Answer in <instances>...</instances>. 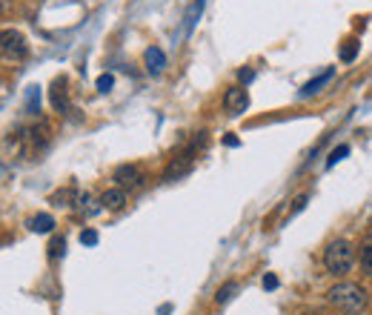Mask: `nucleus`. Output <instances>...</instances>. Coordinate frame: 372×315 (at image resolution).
Segmentation results:
<instances>
[{"label": "nucleus", "instance_id": "1", "mask_svg": "<svg viewBox=\"0 0 372 315\" xmlns=\"http://www.w3.org/2000/svg\"><path fill=\"white\" fill-rule=\"evenodd\" d=\"M327 301L335 310L347 312V315H361L369 307V292H367V287H361V284L341 281V284H335V287L327 292Z\"/></svg>", "mask_w": 372, "mask_h": 315}, {"label": "nucleus", "instance_id": "2", "mask_svg": "<svg viewBox=\"0 0 372 315\" xmlns=\"http://www.w3.org/2000/svg\"><path fill=\"white\" fill-rule=\"evenodd\" d=\"M323 266H327L330 275H347L355 266V247L344 238L332 241L327 249H323Z\"/></svg>", "mask_w": 372, "mask_h": 315}, {"label": "nucleus", "instance_id": "3", "mask_svg": "<svg viewBox=\"0 0 372 315\" xmlns=\"http://www.w3.org/2000/svg\"><path fill=\"white\" fill-rule=\"evenodd\" d=\"M0 52H3L6 60H23L29 55V46L26 38L14 29H3V43H0Z\"/></svg>", "mask_w": 372, "mask_h": 315}, {"label": "nucleus", "instance_id": "4", "mask_svg": "<svg viewBox=\"0 0 372 315\" xmlns=\"http://www.w3.org/2000/svg\"><path fill=\"white\" fill-rule=\"evenodd\" d=\"M195 152H198V140H192V147H189L184 155H177V158H172V161H169V166H166V172H164V178L172 181V178L186 175V172L192 169V161H195Z\"/></svg>", "mask_w": 372, "mask_h": 315}, {"label": "nucleus", "instance_id": "5", "mask_svg": "<svg viewBox=\"0 0 372 315\" xmlns=\"http://www.w3.org/2000/svg\"><path fill=\"white\" fill-rule=\"evenodd\" d=\"M112 181H115L121 189H138L143 184V172L135 164H121L115 169V175H112Z\"/></svg>", "mask_w": 372, "mask_h": 315}, {"label": "nucleus", "instance_id": "6", "mask_svg": "<svg viewBox=\"0 0 372 315\" xmlns=\"http://www.w3.org/2000/svg\"><path fill=\"white\" fill-rule=\"evenodd\" d=\"M249 106V94L244 86H232V89H226L223 94V109L230 115H244V109Z\"/></svg>", "mask_w": 372, "mask_h": 315}, {"label": "nucleus", "instance_id": "7", "mask_svg": "<svg viewBox=\"0 0 372 315\" xmlns=\"http://www.w3.org/2000/svg\"><path fill=\"white\" fill-rule=\"evenodd\" d=\"M26 227H29L32 232L46 235V232H52V229H55V218H52L49 212H38V215H32V218L26 220Z\"/></svg>", "mask_w": 372, "mask_h": 315}, {"label": "nucleus", "instance_id": "8", "mask_svg": "<svg viewBox=\"0 0 372 315\" xmlns=\"http://www.w3.org/2000/svg\"><path fill=\"white\" fill-rule=\"evenodd\" d=\"M147 69L152 75H160V72L166 69V55H164L160 46H149V49H147Z\"/></svg>", "mask_w": 372, "mask_h": 315}, {"label": "nucleus", "instance_id": "9", "mask_svg": "<svg viewBox=\"0 0 372 315\" xmlns=\"http://www.w3.org/2000/svg\"><path fill=\"white\" fill-rule=\"evenodd\" d=\"M52 106L58 109V112H63V115L69 112V92H66V81H55V86H52Z\"/></svg>", "mask_w": 372, "mask_h": 315}, {"label": "nucleus", "instance_id": "10", "mask_svg": "<svg viewBox=\"0 0 372 315\" xmlns=\"http://www.w3.org/2000/svg\"><path fill=\"white\" fill-rule=\"evenodd\" d=\"M358 261H361V270H364V275H367V278H372V229L364 235V241H361Z\"/></svg>", "mask_w": 372, "mask_h": 315}, {"label": "nucleus", "instance_id": "11", "mask_svg": "<svg viewBox=\"0 0 372 315\" xmlns=\"http://www.w3.org/2000/svg\"><path fill=\"white\" fill-rule=\"evenodd\" d=\"M101 203L106 210H121L123 203H126V189L115 186V189H106V192L101 195Z\"/></svg>", "mask_w": 372, "mask_h": 315}, {"label": "nucleus", "instance_id": "12", "mask_svg": "<svg viewBox=\"0 0 372 315\" xmlns=\"http://www.w3.org/2000/svg\"><path fill=\"white\" fill-rule=\"evenodd\" d=\"M332 77H335V69H327V72H321V75L315 77V81H310V84H306V86L301 89V98H310V94L321 92V86H327V84L332 81Z\"/></svg>", "mask_w": 372, "mask_h": 315}, {"label": "nucleus", "instance_id": "13", "mask_svg": "<svg viewBox=\"0 0 372 315\" xmlns=\"http://www.w3.org/2000/svg\"><path fill=\"white\" fill-rule=\"evenodd\" d=\"M238 290H240V287H238V281H226L223 287L215 292V304H230Z\"/></svg>", "mask_w": 372, "mask_h": 315}, {"label": "nucleus", "instance_id": "14", "mask_svg": "<svg viewBox=\"0 0 372 315\" xmlns=\"http://www.w3.org/2000/svg\"><path fill=\"white\" fill-rule=\"evenodd\" d=\"M38 106H40V86H29L26 89V112L38 115Z\"/></svg>", "mask_w": 372, "mask_h": 315}, {"label": "nucleus", "instance_id": "15", "mask_svg": "<svg viewBox=\"0 0 372 315\" xmlns=\"http://www.w3.org/2000/svg\"><path fill=\"white\" fill-rule=\"evenodd\" d=\"M347 155H349V147H347V144H341L338 149H332V152H330V158H327V166H335L338 161H344Z\"/></svg>", "mask_w": 372, "mask_h": 315}, {"label": "nucleus", "instance_id": "16", "mask_svg": "<svg viewBox=\"0 0 372 315\" xmlns=\"http://www.w3.org/2000/svg\"><path fill=\"white\" fill-rule=\"evenodd\" d=\"M98 241H101L98 229H84V232H80V244H84V247H98Z\"/></svg>", "mask_w": 372, "mask_h": 315}, {"label": "nucleus", "instance_id": "17", "mask_svg": "<svg viewBox=\"0 0 372 315\" xmlns=\"http://www.w3.org/2000/svg\"><path fill=\"white\" fill-rule=\"evenodd\" d=\"M306 203H310V195H306V192H303V195H298V198L293 201V210H289L286 220H289V218H295L298 212H303V207H306Z\"/></svg>", "mask_w": 372, "mask_h": 315}, {"label": "nucleus", "instance_id": "18", "mask_svg": "<svg viewBox=\"0 0 372 315\" xmlns=\"http://www.w3.org/2000/svg\"><path fill=\"white\" fill-rule=\"evenodd\" d=\"M355 55H358V43H355V40H347V46L341 49V60H355Z\"/></svg>", "mask_w": 372, "mask_h": 315}, {"label": "nucleus", "instance_id": "19", "mask_svg": "<svg viewBox=\"0 0 372 315\" xmlns=\"http://www.w3.org/2000/svg\"><path fill=\"white\" fill-rule=\"evenodd\" d=\"M63 249H66V241H63V238H55V241L49 244V258L55 261L58 255H63Z\"/></svg>", "mask_w": 372, "mask_h": 315}, {"label": "nucleus", "instance_id": "20", "mask_svg": "<svg viewBox=\"0 0 372 315\" xmlns=\"http://www.w3.org/2000/svg\"><path fill=\"white\" fill-rule=\"evenodd\" d=\"M112 86H115V77H112L109 72H103V75L98 77V89H101V92H109Z\"/></svg>", "mask_w": 372, "mask_h": 315}, {"label": "nucleus", "instance_id": "21", "mask_svg": "<svg viewBox=\"0 0 372 315\" xmlns=\"http://www.w3.org/2000/svg\"><path fill=\"white\" fill-rule=\"evenodd\" d=\"M72 198V189H63V192H55V203H58V207H66V201Z\"/></svg>", "mask_w": 372, "mask_h": 315}, {"label": "nucleus", "instance_id": "22", "mask_svg": "<svg viewBox=\"0 0 372 315\" xmlns=\"http://www.w3.org/2000/svg\"><path fill=\"white\" fill-rule=\"evenodd\" d=\"M264 290H278V275L269 273V275L264 278Z\"/></svg>", "mask_w": 372, "mask_h": 315}, {"label": "nucleus", "instance_id": "23", "mask_svg": "<svg viewBox=\"0 0 372 315\" xmlns=\"http://www.w3.org/2000/svg\"><path fill=\"white\" fill-rule=\"evenodd\" d=\"M252 77H255V72H252V69H240V81H244V84H249Z\"/></svg>", "mask_w": 372, "mask_h": 315}, {"label": "nucleus", "instance_id": "24", "mask_svg": "<svg viewBox=\"0 0 372 315\" xmlns=\"http://www.w3.org/2000/svg\"><path fill=\"white\" fill-rule=\"evenodd\" d=\"M172 310H175V307H172V304H164V307H158V315H169V312H172Z\"/></svg>", "mask_w": 372, "mask_h": 315}, {"label": "nucleus", "instance_id": "25", "mask_svg": "<svg viewBox=\"0 0 372 315\" xmlns=\"http://www.w3.org/2000/svg\"><path fill=\"white\" fill-rule=\"evenodd\" d=\"M321 315H327V312H321Z\"/></svg>", "mask_w": 372, "mask_h": 315}]
</instances>
